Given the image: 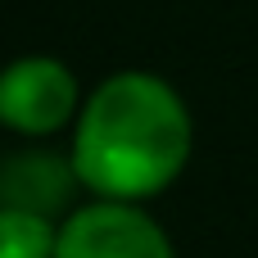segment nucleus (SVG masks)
Returning <instances> with one entry per match:
<instances>
[{"mask_svg": "<svg viewBox=\"0 0 258 258\" xmlns=\"http://www.w3.org/2000/svg\"><path fill=\"white\" fill-rule=\"evenodd\" d=\"M54 258H177V249L141 204L91 200L63 213Z\"/></svg>", "mask_w": 258, "mask_h": 258, "instance_id": "7ed1b4c3", "label": "nucleus"}, {"mask_svg": "<svg viewBox=\"0 0 258 258\" xmlns=\"http://www.w3.org/2000/svg\"><path fill=\"white\" fill-rule=\"evenodd\" d=\"M195 127L172 82L145 68L104 77L73 122V172L95 200L145 204L163 195L190 163Z\"/></svg>", "mask_w": 258, "mask_h": 258, "instance_id": "f257e3e1", "label": "nucleus"}, {"mask_svg": "<svg viewBox=\"0 0 258 258\" xmlns=\"http://www.w3.org/2000/svg\"><path fill=\"white\" fill-rule=\"evenodd\" d=\"M73 186H82L73 159H59L54 150H23L0 163V204L9 209H32L63 222L59 213L73 200Z\"/></svg>", "mask_w": 258, "mask_h": 258, "instance_id": "20e7f679", "label": "nucleus"}, {"mask_svg": "<svg viewBox=\"0 0 258 258\" xmlns=\"http://www.w3.org/2000/svg\"><path fill=\"white\" fill-rule=\"evenodd\" d=\"M82 113L77 77L54 54H23L0 68V127L18 136H54Z\"/></svg>", "mask_w": 258, "mask_h": 258, "instance_id": "f03ea898", "label": "nucleus"}, {"mask_svg": "<svg viewBox=\"0 0 258 258\" xmlns=\"http://www.w3.org/2000/svg\"><path fill=\"white\" fill-rule=\"evenodd\" d=\"M54 254H59L54 218L0 204V258H54Z\"/></svg>", "mask_w": 258, "mask_h": 258, "instance_id": "39448f33", "label": "nucleus"}]
</instances>
